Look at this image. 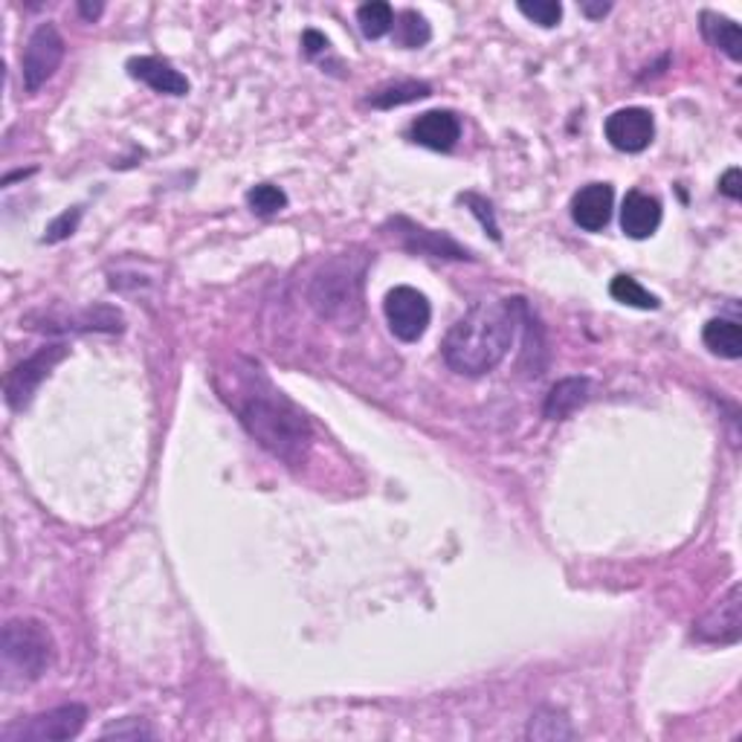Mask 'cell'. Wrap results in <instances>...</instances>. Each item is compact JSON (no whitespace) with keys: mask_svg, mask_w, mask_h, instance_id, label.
<instances>
[{"mask_svg":"<svg viewBox=\"0 0 742 742\" xmlns=\"http://www.w3.org/2000/svg\"><path fill=\"white\" fill-rule=\"evenodd\" d=\"M525 299H493L479 302L464 313L444 339V363L464 378H481L496 369L514 346L516 328L525 320Z\"/></svg>","mask_w":742,"mask_h":742,"instance_id":"1","label":"cell"},{"mask_svg":"<svg viewBox=\"0 0 742 742\" xmlns=\"http://www.w3.org/2000/svg\"><path fill=\"white\" fill-rule=\"evenodd\" d=\"M238 415H241L247 432L278 462L296 467L311 453V421L267 380H259L255 388L247 392L244 400L238 404Z\"/></svg>","mask_w":742,"mask_h":742,"instance_id":"2","label":"cell"},{"mask_svg":"<svg viewBox=\"0 0 742 742\" xmlns=\"http://www.w3.org/2000/svg\"><path fill=\"white\" fill-rule=\"evenodd\" d=\"M363 259L337 255L313 273L311 285H308V302L322 320L355 325L363 313Z\"/></svg>","mask_w":742,"mask_h":742,"instance_id":"3","label":"cell"},{"mask_svg":"<svg viewBox=\"0 0 742 742\" xmlns=\"http://www.w3.org/2000/svg\"><path fill=\"white\" fill-rule=\"evenodd\" d=\"M3 673L15 682H38L56 665V638L38 618H12L0 635Z\"/></svg>","mask_w":742,"mask_h":742,"instance_id":"4","label":"cell"},{"mask_svg":"<svg viewBox=\"0 0 742 742\" xmlns=\"http://www.w3.org/2000/svg\"><path fill=\"white\" fill-rule=\"evenodd\" d=\"M87 719L85 705H59V708L47 710V714H38V717L26 719V722H17V726H9L0 731V740L3 742H61L73 740V737L82 734Z\"/></svg>","mask_w":742,"mask_h":742,"instance_id":"5","label":"cell"},{"mask_svg":"<svg viewBox=\"0 0 742 742\" xmlns=\"http://www.w3.org/2000/svg\"><path fill=\"white\" fill-rule=\"evenodd\" d=\"M64 50H68V44H64L56 26H35V33L29 35V41L24 47V56H21V76H24L26 93H38L56 76V70L64 61Z\"/></svg>","mask_w":742,"mask_h":742,"instance_id":"6","label":"cell"},{"mask_svg":"<svg viewBox=\"0 0 742 742\" xmlns=\"http://www.w3.org/2000/svg\"><path fill=\"white\" fill-rule=\"evenodd\" d=\"M70 355V348L64 343H52V346H41L35 355H29L26 360L15 366V369L7 374V404L9 409H26L33 395L38 392L44 380L50 378V371Z\"/></svg>","mask_w":742,"mask_h":742,"instance_id":"7","label":"cell"},{"mask_svg":"<svg viewBox=\"0 0 742 742\" xmlns=\"http://www.w3.org/2000/svg\"><path fill=\"white\" fill-rule=\"evenodd\" d=\"M388 331L395 334L400 343H418L427 334L432 320L430 299L409 285H400L388 290L386 302H383Z\"/></svg>","mask_w":742,"mask_h":742,"instance_id":"8","label":"cell"},{"mask_svg":"<svg viewBox=\"0 0 742 742\" xmlns=\"http://www.w3.org/2000/svg\"><path fill=\"white\" fill-rule=\"evenodd\" d=\"M742 589L734 583L705 615L696 621L693 635L705 644H737L742 638V615H740Z\"/></svg>","mask_w":742,"mask_h":742,"instance_id":"9","label":"cell"},{"mask_svg":"<svg viewBox=\"0 0 742 742\" xmlns=\"http://www.w3.org/2000/svg\"><path fill=\"white\" fill-rule=\"evenodd\" d=\"M609 145L624 154H642L656 136V119L647 108H621L603 125Z\"/></svg>","mask_w":742,"mask_h":742,"instance_id":"10","label":"cell"},{"mask_svg":"<svg viewBox=\"0 0 742 742\" xmlns=\"http://www.w3.org/2000/svg\"><path fill=\"white\" fill-rule=\"evenodd\" d=\"M409 140L430 152H453L462 140V119L453 110H427L409 125Z\"/></svg>","mask_w":742,"mask_h":742,"instance_id":"11","label":"cell"},{"mask_svg":"<svg viewBox=\"0 0 742 742\" xmlns=\"http://www.w3.org/2000/svg\"><path fill=\"white\" fill-rule=\"evenodd\" d=\"M615 210V189L609 183H589L572 198L574 224L586 232H600Z\"/></svg>","mask_w":742,"mask_h":742,"instance_id":"12","label":"cell"},{"mask_svg":"<svg viewBox=\"0 0 742 742\" xmlns=\"http://www.w3.org/2000/svg\"><path fill=\"white\" fill-rule=\"evenodd\" d=\"M128 76L143 82L152 91L166 93V96H185L189 93V79L175 70V64H169L166 59H157V56H136L125 64Z\"/></svg>","mask_w":742,"mask_h":742,"instance_id":"13","label":"cell"},{"mask_svg":"<svg viewBox=\"0 0 742 742\" xmlns=\"http://www.w3.org/2000/svg\"><path fill=\"white\" fill-rule=\"evenodd\" d=\"M658 224H661V203L653 194L644 192H630L624 198V206H621V229L626 236L635 238V241H644V238L656 236Z\"/></svg>","mask_w":742,"mask_h":742,"instance_id":"14","label":"cell"},{"mask_svg":"<svg viewBox=\"0 0 742 742\" xmlns=\"http://www.w3.org/2000/svg\"><path fill=\"white\" fill-rule=\"evenodd\" d=\"M397 227H404V247L412 250V253L432 255V259H470V253L464 250L462 244H456L453 238L444 236V232H432V229L415 227L406 218L395 220Z\"/></svg>","mask_w":742,"mask_h":742,"instance_id":"15","label":"cell"},{"mask_svg":"<svg viewBox=\"0 0 742 742\" xmlns=\"http://www.w3.org/2000/svg\"><path fill=\"white\" fill-rule=\"evenodd\" d=\"M591 395V380L589 378H565L560 383H554L546 397V406H542V415L549 421H565L572 418L581 406H586Z\"/></svg>","mask_w":742,"mask_h":742,"instance_id":"16","label":"cell"},{"mask_svg":"<svg viewBox=\"0 0 742 742\" xmlns=\"http://www.w3.org/2000/svg\"><path fill=\"white\" fill-rule=\"evenodd\" d=\"M699 21L702 35H705V41H708L710 47H717V50L726 52L731 61H742V33L737 21L719 15V12H710V9L702 12Z\"/></svg>","mask_w":742,"mask_h":742,"instance_id":"17","label":"cell"},{"mask_svg":"<svg viewBox=\"0 0 742 742\" xmlns=\"http://www.w3.org/2000/svg\"><path fill=\"white\" fill-rule=\"evenodd\" d=\"M702 339L717 357H726V360H740L742 357V328L737 320H722V316L710 320L702 331Z\"/></svg>","mask_w":742,"mask_h":742,"instance_id":"18","label":"cell"},{"mask_svg":"<svg viewBox=\"0 0 742 742\" xmlns=\"http://www.w3.org/2000/svg\"><path fill=\"white\" fill-rule=\"evenodd\" d=\"M525 734H528V740L560 742V740H574V728H572V719L565 717L563 710L542 708L534 714Z\"/></svg>","mask_w":742,"mask_h":742,"instance_id":"19","label":"cell"},{"mask_svg":"<svg viewBox=\"0 0 742 742\" xmlns=\"http://www.w3.org/2000/svg\"><path fill=\"white\" fill-rule=\"evenodd\" d=\"M430 93H432V87L427 85V82H412V79H406V82L383 85L380 91L371 93L369 105L380 110H392V108H400V105H409V101L427 99Z\"/></svg>","mask_w":742,"mask_h":742,"instance_id":"20","label":"cell"},{"mask_svg":"<svg viewBox=\"0 0 742 742\" xmlns=\"http://www.w3.org/2000/svg\"><path fill=\"white\" fill-rule=\"evenodd\" d=\"M430 38L432 26L421 12L406 9V12H400V15L395 17V41L400 44V47H406V50H421V47L430 44Z\"/></svg>","mask_w":742,"mask_h":742,"instance_id":"21","label":"cell"},{"mask_svg":"<svg viewBox=\"0 0 742 742\" xmlns=\"http://www.w3.org/2000/svg\"><path fill=\"white\" fill-rule=\"evenodd\" d=\"M357 24H360V33L369 41H378V38L395 29V9L383 3V0H371V3H363L357 9Z\"/></svg>","mask_w":742,"mask_h":742,"instance_id":"22","label":"cell"},{"mask_svg":"<svg viewBox=\"0 0 742 742\" xmlns=\"http://www.w3.org/2000/svg\"><path fill=\"white\" fill-rule=\"evenodd\" d=\"M609 294H612V299L621 304H630V308H642V311H656L658 304V296H653L647 290V287H642L638 282H635L633 276H615L612 278V285H609Z\"/></svg>","mask_w":742,"mask_h":742,"instance_id":"23","label":"cell"},{"mask_svg":"<svg viewBox=\"0 0 742 742\" xmlns=\"http://www.w3.org/2000/svg\"><path fill=\"white\" fill-rule=\"evenodd\" d=\"M247 206L262 215V218H271L276 212H282L287 206V194L285 189H278L273 183H259L247 192Z\"/></svg>","mask_w":742,"mask_h":742,"instance_id":"24","label":"cell"},{"mask_svg":"<svg viewBox=\"0 0 742 742\" xmlns=\"http://www.w3.org/2000/svg\"><path fill=\"white\" fill-rule=\"evenodd\" d=\"M516 9H519L531 24L546 26V29H554V26L563 21V7H560L556 0H534V3L531 0H519Z\"/></svg>","mask_w":742,"mask_h":742,"instance_id":"25","label":"cell"},{"mask_svg":"<svg viewBox=\"0 0 742 742\" xmlns=\"http://www.w3.org/2000/svg\"><path fill=\"white\" fill-rule=\"evenodd\" d=\"M101 740H154V728L145 726V719L125 717L105 726Z\"/></svg>","mask_w":742,"mask_h":742,"instance_id":"26","label":"cell"},{"mask_svg":"<svg viewBox=\"0 0 742 742\" xmlns=\"http://www.w3.org/2000/svg\"><path fill=\"white\" fill-rule=\"evenodd\" d=\"M458 201L464 203V206H470V212L479 218V224L484 229L490 232V238L493 241H502V232H499V224H496V218H493V206H490L484 198H479V194H472V192H467V194H458Z\"/></svg>","mask_w":742,"mask_h":742,"instance_id":"27","label":"cell"},{"mask_svg":"<svg viewBox=\"0 0 742 742\" xmlns=\"http://www.w3.org/2000/svg\"><path fill=\"white\" fill-rule=\"evenodd\" d=\"M79 220H82V206H73V210L61 212L59 218L52 220L47 227V236H44V244H59L64 238H70L79 229Z\"/></svg>","mask_w":742,"mask_h":742,"instance_id":"28","label":"cell"},{"mask_svg":"<svg viewBox=\"0 0 742 742\" xmlns=\"http://www.w3.org/2000/svg\"><path fill=\"white\" fill-rule=\"evenodd\" d=\"M719 192L728 194L731 201H740V198H742V171L737 169V166L722 175V180H719Z\"/></svg>","mask_w":742,"mask_h":742,"instance_id":"29","label":"cell"},{"mask_svg":"<svg viewBox=\"0 0 742 742\" xmlns=\"http://www.w3.org/2000/svg\"><path fill=\"white\" fill-rule=\"evenodd\" d=\"M302 47L311 59H316V56H322V52L328 50V38L322 33H316V29H308V33L302 35Z\"/></svg>","mask_w":742,"mask_h":742,"instance_id":"30","label":"cell"},{"mask_svg":"<svg viewBox=\"0 0 742 742\" xmlns=\"http://www.w3.org/2000/svg\"><path fill=\"white\" fill-rule=\"evenodd\" d=\"M609 9H612V3H589V0H586V3H581V12L586 17H591V21H595V17L607 15Z\"/></svg>","mask_w":742,"mask_h":742,"instance_id":"31","label":"cell"},{"mask_svg":"<svg viewBox=\"0 0 742 742\" xmlns=\"http://www.w3.org/2000/svg\"><path fill=\"white\" fill-rule=\"evenodd\" d=\"M79 12L87 17V21H96L101 15V3H79Z\"/></svg>","mask_w":742,"mask_h":742,"instance_id":"32","label":"cell"}]
</instances>
